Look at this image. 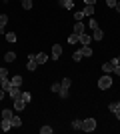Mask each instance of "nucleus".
Returning <instances> with one entry per match:
<instances>
[{"instance_id":"f257e3e1","label":"nucleus","mask_w":120,"mask_h":134,"mask_svg":"<svg viewBox=\"0 0 120 134\" xmlns=\"http://www.w3.org/2000/svg\"><path fill=\"white\" fill-rule=\"evenodd\" d=\"M112 82H114L112 76H110V74H104L102 78H98V88L100 90H108L110 86H112Z\"/></svg>"},{"instance_id":"f03ea898","label":"nucleus","mask_w":120,"mask_h":134,"mask_svg":"<svg viewBox=\"0 0 120 134\" xmlns=\"http://www.w3.org/2000/svg\"><path fill=\"white\" fill-rule=\"evenodd\" d=\"M82 130L84 132H94L96 130V120L94 118H84L82 120Z\"/></svg>"},{"instance_id":"7ed1b4c3","label":"nucleus","mask_w":120,"mask_h":134,"mask_svg":"<svg viewBox=\"0 0 120 134\" xmlns=\"http://www.w3.org/2000/svg\"><path fill=\"white\" fill-rule=\"evenodd\" d=\"M120 62H118V58H112L110 62H106V64H102V70H104V74H112L114 72V68L118 66Z\"/></svg>"},{"instance_id":"20e7f679","label":"nucleus","mask_w":120,"mask_h":134,"mask_svg":"<svg viewBox=\"0 0 120 134\" xmlns=\"http://www.w3.org/2000/svg\"><path fill=\"white\" fill-rule=\"evenodd\" d=\"M12 104H14V110H16V112H22L24 108H26V102H24L20 96H18V98H14V100H12Z\"/></svg>"},{"instance_id":"39448f33","label":"nucleus","mask_w":120,"mask_h":134,"mask_svg":"<svg viewBox=\"0 0 120 134\" xmlns=\"http://www.w3.org/2000/svg\"><path fill=\"white\" fill-rule=\"evenodd\" d=\"M90 40H92V36H90V34H86V32L78 34V42H80L82 46H90Z\"/></svg>"},{"instance_id":"423d86ee","label":"nucleus","mask_w":120,"mask_h":134,"mask_svg":"<svg viewBox=\"0 0 120 134\" xmlns=\"http://www.w3.org/2000/svg\"><path fill=\"white\" fill-rule=\"evenodd\" d=\"M50 56L54 58V60H58V58L62 56V46H60V44H54V46H52V52H50Z\"/></svg>"},{"instance_id":"0eeeda50","label":"nucleus","mask_w":120,"mask_h":134,"mask_svg":"<svg viewBox=\"0 0 120 134\" xmlns=\"http://www.w3.org/2000/svg\"><path fill=\"white\" fill-rule=\"evenodd\" d=\"M26 66H28L30 72H32V70H36V66H38V62H36V54H30V56H28V64H26Z\"/></svg>"},{"instance_id":"6e6552de","label":"nucleus","mask_w":120,"mask_h":134,"mask_svg":"<svg viewBox=\"0 0 120 134\" xmlns=\"http://www.w3.org/2000/svg\"><path fill=\"white\" fill-rule=\"evenodd\" d=\"M0 128L4 130V132H8V130L12 128V120H10V118H2V122H0Z\"/></svg>"},{"instance_id":"1a4fd4ad","label":"nucleus","mask_w":120,"mask_h":134,"mask_svg":"<svg viewBox=\"0 0 120 134\" xmlns=\"http://www.w3.org/2000/svg\"><path fill=\"white\" fill-rule=\"evenodd\" d=\"M20 94H22V92H20V86H12V88L8 90V96H10L12 100H14V98H18Z\"/></svg>"},{"instance_id":"9d476101","label":"nucleus","mask_w":120,"mask_h":134,"mask_svg":"<svg viewBox=\"0 0 120 134\" xmlns=\"http://www.w3.org/2000/svg\"><path fill=\"white\" fill-rule=\"evenodd\" d=\"M92 38H94V40H102L104 38V30L100 26H98L96 30H92Z\"/></svg>"},{"instance_id":"9b49d317","label":"nucleus","mask_w":120,"mask_h":134,"mask_svg":"<svg viewBox=\"0 0 120 134\" xmlns=\"http://www.w3.org/2000/svg\"><path fill=\"white\" fill-rule=\"evenodd\" d=\"M58 4L62 6L64 10H72L74 8V2H70V0H58Z\"/></svg>"},{"instance_id":"f8f14e48","label":"nucleus","mask_w":120,"mask_h":134,"mask_svg":"<svg viewBox=\"0 0 120 134\" xmlns=\"http://www.w3.org/2000/svg\"><path fill=\"white\" fill-rule=\"evenodd\" d=\"M0 88L2 90H6V94H8V90L12 88V82H10V78H4L2 82H0Z\"/></svg>"},{"instance_id":"ddd939ff","label":"nucleus","mask_w":120,"mask_h":134,"mask_svg":"<svg viewBox=\"0 0 120 134\" xmlns=\"http://www.w3.org/2000/svg\"><path fill=\"white\" fill-rule=\"evenodd\" d=\"M84 22H82V20H76V24H74V32L76 34H82V32H84Z\"/></svg>"},{"instance_id":"4468645a","label":"nucleus","mask_w":120,"mask_h":134,"mask_svg":"<svg viewBox=\"0 0 120 134\" xmlns=\"http://www.w3.org/2000/svg\"><path fill=\"white\" fill-rule=\"evenodd\" d=\"M10 82H12V86H22V76H20V74H16V76H12L10 78Z\"/></svg>"},{"instance_id":"2eb2a0df","label":"nucleus","mask_w":120,"mask_h":134,"mask_svg":"<svg viewBox=\"0 0 120 134\" xmlns=\"http://www.w3.org/2000/svg\"><path fill=\"white\" fill-rule=\"evenodd\" d=\"M36 62H38V64H46V62H48V54H44V52L36 54Z\"/></svg>"},{"instance_id":"dca6fc26","label":"nucleus","mask_w":120,"mask_h":134,"mask_svg":"<svg viewBox=\"0 0 120 134\" xmlns=\"http://www.w3.org/2000/svg\"><path fill=\"white\" fill-rule=\"evenodd\" d=\"M10 120H12V126H14V128H20V126H22V118L20 116H12Z\"/></svg>"},{"instance_id":"f3484780","label":"nucleus","mask_w":120,"mask_h":134,"mask_svg":"<svg viewBox=\"0 0 120 134\" xmlns=\"http://www.w3.org/2000/svg\"><path fill=\"white\" fill-rule=\"evenodd\" d=\"M82 12H84V16H94V6L86 4V6H84V10H82Z\"/></svg>"},{"instance_id":"a211bd4d","label":"nucleus","mask_w":120,"mask_h":134,"mask_svg":"<svg viewBox=\"0 0 120 134\" xmlns=\"http://www.w3.org/2000/svg\"><path fill=\"white\" fill-rule=\"evenodd\" d=\"M6 40H8V42H10V44H14V42H16L18 40V36L14 32H6Z\"/></svg>"},{"instance_id":"6ab92c4d","label":"nucleus","mask_w":120,"mask_h":134,"mask_svg":"<svg viewBox=\"0 0 120 134\" xmlns=\"http://www.w3.org/2000/svg\"><path fill=\"white\" fill-rule=\"evenodd\" d=\"M60 86L70 90V86H72V80H70V78H62V80H60Z\"/></svg>"},{"instance_id":"aec40b11","label":"nucleus","mask_w":120,"mask_h":134,"mask_svg":"<svg viewBox=\"0 0 120 134\" xmlns=\"http://www.w3.org/2000/svg\"><path fill=\"white\" fill-rule=\"evenodd\" d=\"M4 60L6 62H14V60H16V54H14V52H6V54H4Z\"/></svg>"},{"instance_id":"412c9836","label":"nucleus","mask_w":120,"mask_h":134,"mask_svg":"<svg viewBox=\"0 0 120 134\" xmlns=\"http://www.w3.org/2000/svg\"><path fill=\"white\" fill-rule=\"evenodd\" d=\"M20 98H22V100H24V102H26V104H28V102H30V100H32V94H30L28 90H26V92H22V94H20Z\"/></svg>"},{"instance_id":"4be33fe9","label":"nucleus","mask_w":120,"mask_h":134,"mask_svg":"<svg viewBox=\"0 0 120 134\" xmlns=\"http://www.w3.org/2000/svg\"><path fill=\"white\" fill-rule=\"evenodd\" d=\"M80 52H82V56H92V48H90V46H82Z\"/></svg>"},{"instance_id":"5701e85b","label":"nucleus","mask_w":120,"mask_h":134,"mask_svg":"<svg viewBox=\"0 0 120 134\" xmlns=\"http://www.w3.org/2000/svg\"><path fill=\"white\" fill-rule=\"evenodd\" d=\"M88 28H90V30H96V28H98L96 18H92V16H90V20H88Z\"/></svg>"},{"instance_id":"b1692460","label":"nucleus","mask_w":120,"mask_h":134,"mask_svg":"<svg viewBox=\"0 0 120 134\" xmlns=\"http://www.w3.org/2000/svg\"><path fill=\"white\" fill-rule=\"evenodd\" d=\"M72 58H74V62H80V60H82V58H84V56H82V52H80V48H78V50H74V54H72Z\"/></svg>"},{"instance_id":"393cba45","label":"nucleus","mask_w":120,"mask_h":134,"mask_svg":"<svg viewBox=\"0 0 120 134\" xmlns=\"http://www.w3.org/2000/svg\"><path fill=\"white\" fill-rule=\"evenodd\" d=\"M76 42H78V34L72 32V34L68 36V44H76Z\"/></svg>"},{"instance_id":"a878e982","label":"nucleus","mask_w":120,"mask_h":134,"mask_svg":"<svg viewBox=\"0 0 120 134\" xmlns=\"http://www.w3.org/2000/svg\"><path fill=\"white\" fill-rule=\"evenodd\" d=\"M58 94H60V98L64 100V98H68V96H70V92H68V88H62V86H60V92H58Z\"/></svg>"},{"instance_id":"bb28decb","label":"nucleus","mask_w":120,"mask_h":134,"mask_svg":"<svg viewBox=\"0 0 120 134\" xmlns=\"http://www.w3.org/2000/svg\"><path fill=\"white\" fill-rule=\"evenodd\" d=\"M118 106H120V100H114V102H110V104H108V110H110V112H114Z\"/></svg>"},{"instance_id":"cd10ccee","label":"nucleus","mask_w":120,"mask_h":134,"mask_svg":"<svg viewBox=\"0 0 120 134\" xmlns=\"http://www.w3.org/2000/svg\"><path fill=\"white\" fill-rule=\"evenodd\" d=\"M72 128L74 130H82V120H72Z\"/></svg>"},{"instance_id":"c85d7f7f","label":"nucleus","mask_w":120,"mask_h":134,"mask_svg":"<svg viewBox=\"0 0 120 134\" xmlns=\"http://www.w3.org/2000/svg\"><path fill=\"white\" fill-rule=\"evenodd\" d=\"M22 8L24 10H30L32 8V0H22Z\"/></svg>"},{"instance_id":"c756f323","label":"nucleus","mask_w":120,"mask_h":134,"mask_svg":"<svg viewBox=\"0 0 120 134\" xmlns=\"http://www.w3.org/2000/svg\"><path fill=\"white\" fill-rule=\"evenodd\" d=\"M0 116H2V118H12L14 114H12V110H2V112H0Z\"/></svg>"},{"instance_id":"7c9ffc66","label":"nucleus","mask_w":120,"mask_h":134,"mask_svg":"<svg viewBox=\"0 0 120 134\" xmlns=\"http://www.w3.org/2000/svg\"><path fill=\"white\" fill-rule=\"evenodd\" d=\"M50 90H52V92H56V94H58V92H60V82H54V84H52V86H50Z\"/></svg>"},{"instance_id":"2f4dec72","label":"nucleus","mask_w":120,"mask_h":134,"mask_svg":"<svg viewBox=\"0 0 120 134\" xmlns=\"http://www.w3.org/2000/svg\"><path fill=\"white\" fill-rule=\"evenodd\" d=\"M82 18H84V12H82V10H76L74 12V20H82Z\"/></svg>"},{"instance_id":"473e14b6","label":"nucleus","mask_w":120,"mask_h":134,"mask_svg":"<svg viewBox=\"0 0 120 134\" xmlns=\"http://www.w3.org/2000/svg\"><path fill=\"white\" fill-rule=\"evenodd\" d=\"M0 76H2V78H8V68L0 66Z\"/></svg>"},{"instance_id":"72a5a7b5","label":"nucleus","mask_w":120,"mask_h":134,"mask_svg":"<svg viewBox=\"0 0 120 134\" xmlns=\"http://www.w3.org/2000/svg\"><path fill=\"white\" fill-rule=\"evenodd\" d=\"M6 22H8V16H6V14H0V26H6Z\"/></svg>"},{"instance_id":"f704fd0d","label":"nucleus","mask_w":120,"mask_h":134,"mask_svg":"<svg viewBox=\"0 0 120 134\" xmlns=\"http://www.w3.org/2000/svg\"><path fill=\"white\" fill-rule=\"evenodd\" d=\"M50 132H52L50 126H42V128H40V134H50Z\"/></svg>"},{"instance_id":"c9c22d12","label":"nucleus","mask_w":120,"mask_h":134,"mask_svg":"<svg viewBox=\"0 0 120 134\" xmlns=\"http://www.w3.org/2000/svg\"><path fill=\"white\" fill-rule=\"evenodd\" d=\"M116 2H118V0H106V6H108V8H114Z\"/></svg>"},{"instance_id":"e433bc0d","label":"nucleus","mask_w":120,"mask_h":134,"mask_svg":"<svg viewBox=\"0 0 120 134\" xmlns=\"http://www.w3.org/2000/svg\"><path fill=\"white\" fill-rule=\"evenodd\" d=\"M84 4H90V6H96V0H84Z\"/></svg>"},{"instance_id":"4c0bfd02","label":"nucleus","mask_w":120,"mask_h":134,"mask_svg":"<svg viewBox=\"0 0 120 134\" xmlns=\"http://www.w3.org/2000/svg\"><path fill=\"white\" fill-rule=\"evenodd\" d=\"M2 98H6V90L0 88V100H2Z\"/></svg>"},{"instance_id":"58836bf2","label":"nucleus","mask_w":120,"mask_h":134,"mask_svg":"<svg viewBox=\"0 0 120 134\" xmlns=\"http://www.w3.org/2000/svg\"><path fill=\"white\" fill-rule=\"evenodd\" d=\"M114 74H116V76H120V64H118V66L114 68Z\"/></svg>"},{"instance_id":"ea45409f","label":"nucleus","mask_w":120,"mask_h":134,"mask_svg":"<svg viewBox=\"0 0 120 134\" xmlns=\"http://www.w3.org/2000/svg\"><path fill=\"white\" fill-rule=\"evenodd\" d=\"M114 114H116V118H118V120H120V106H118V108H116V110H114Z\"/></svg>"},{"instance_id":"a19ab883","label":"nucleus","mask_w":120,"mask_h":134,"mask_svg":"<svg viewBox=\"0 0 120 134\" xmlns=\"http://www.w3.org/2000/svg\"><path fill=\"white\" fill-rule=\"evenodd\" d=\"M0 34H6V26H0Z\"/></svg>"},{"instance_id":"79ce46f5","label":"nucleus","mask_w":120,"mask_h":134,"mask_svg":"<svg viewBox=\"0 0 120 134\" xmlns=\"http://www.w3.org/2000/svg\"><path fill=\"white\" fill-rule=\"evenodd\" d=\"M114 8H116V10H118V14H120V0H118V2H116V6H114Z\"/></svg>"},{"instance_id":"37998d69","label":"nucleus","mask_w":120,"mask_h":134,"mask_svg":"<svg viewBox=\"0 0 120 134\" xmlns=\"http://www.w3.org/2000/svg\"><path fill=\"white\" fill-rule=\"evenodd\" d=\"M2 80H4V78H2V76H0V82H2Z\"/></svg>"},{"instance_id":"c03bdc74","label":"nucleus","mask_w":120,"mask_h":134,"mask_svg":"<svg viewBox=\"0 0 120 134\" xmlns=\"http://www.w3.org/2000/svg\"><path fill=\"white\" fill-rule=\"evenodd\" d=\"M116 58H118V62H120V56H116Z\"/></svg>"},{"instance_id":"a18cd8bd","label":"nucleus","mask_w":120,"mask_h":134,"mask_svg":"<svg viewBox=\"0 0 120 134\" xmlns=\"http://www.w3.org/2000/svg\"><path fill=\"white\" fill-rule=\"evenodd\" d=\"M70 2H74V0H70Z\"/></svg>"},{"instance_id":"49530a36","label":"nucleus","mask_w":120,"mask_h":134,"mask_svg":"<svg viewBox=\"0 0 120 134\" xmlns=\"http://www.w3.org/2000/svg\"><path fill=\"white\" fill-rule=\"evenodd\" d=\"M0 112H2V110H0Z\"/></svg>"}]
</instances>
